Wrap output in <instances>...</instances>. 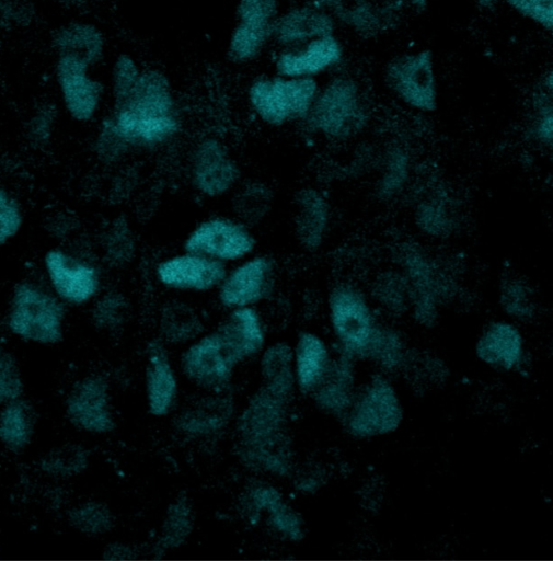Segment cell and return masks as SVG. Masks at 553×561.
<instances>
[{"label": "cell", "instance_id": "obj_47", "mask_svg": "<svg viewBox=\"0 0 553 561\" xmlns=\"http://www.w3.org/2000/svg\"><path fill=\"white\" fill-rule=\"evenodd\" d=\"M278 15L279 4L277 0H240L237 5L239 22L274 25Z\"/></svg>", "mask_w": 553, "mask_h": 561}, {"label": "cell", "instance_id": "obj_41", "mask_svg": "<svg viewBox=\"0 0 553 561\" xmlns=\"http://www.w3.org/2000/svg\"><path fill=\"white\" fill-rule=\"evenodd\" d=\"M24 222L23 209L18 198L0 185V247L14 239Z\"/></svg>", "mask_w": 553, "mask_h": 561}, {"label": "cell", "instance_id": "obj_3", "mask_svg": "<svg viewBox=\"0 0 553 561\" xmlns=\"http://www.w3.org/2000/svg\"><path fill=\"white\" fill-rule=\"evenodd\" d=\"M65 314V304L50 287L23 279L13 287L7 324L12 333L22 339L57 343L62 337Z\"/></svg>", "mask_w": 553, "mask_h": 561}, {"label": "cell", "instance_id": "obj_25", "mask_svg": "<svg viewBox=\"0 0 553 561\" xmlns=\"http://www.w3.org/2000/svg\"><path fill=\"white\" fill-rule=\"evenodd\" d=\"M311 3L360 35H376L385 20L383 10L371 0H311Z\"/></svg>", "mask_w": 553, "mask_h": 561}, {"label": "cell", "instance_id": "obj_2", "mask_svg": "<svg viewBox=\"0 0 553 561\" xmlns=\"http://www.w3.org/2000/svg\"><path fill=\"white\" fill-rule=\"evenodd\" d=\"M367 122L368 111L357 82L338 76L320 88L302 123L310 133L344 140L360 131Z\"/></svg>", "mask_w": 553, "mask_h": 561}, {"label": "cell", "instance_id": "obj_4", "mask_svg": "<svg viewBox=\"0 0 553 561\" xmlns=\"http://www.w3.org/2000/svg\"><path fill=\"white\" fill-rule=\"evenodd\" d=\"M320 90L315 78L258 77L247 89V101L261 122L281 127L303 122Z\"/></svg>", "mask_w": 553, "mask_h": 561}, {"label": "cell", "instance_id": "obj_6", "mask_svg": "<svg viewBox=\"0 0 553 561\" xmlns=\"http://www.w3.org/2000/svg\"><path fill=\"white\" fill-rule=\"evenodd\" d=\"M257 239L247 224L235 216L215 215L199 221L185 237L183 250L196 252L226 265L255 253Z\"/></svg>", "mask_w": 553, "mask_h": 561}, {"label": "cell", "instance_id": "obj_55", "mask_svg": "<svg viewBox=\"0 0 553 561\" xmlns=\"http://www.w3.org/2000/svg\"><path fill=\"white\" fill-rule=\"evenodd\" d=\"M413 5L418 10L422 11L426 8L427 0H411Z\"/></svg>", "mask_w": 553, "mask_h": 561}, {"label": "cell", "instance_id": "obj_27", "mask_svg": "<svg viewBox=\"0 0 553 561\" xmlns=\"http://www.w3.org/2000/svg\"><path fill=\"white\" fill-rule=\"evenodd\" d=\"M352 357L342 353L338 360L332 363L330 368L315 388L318 404L333 413H341L352 405L353 373Z\"/></svg>", "mask_w": 553, "mask_h": 561}, {"label": "cell", "instance_id": "obj_12", "mask_svg": "<svg viewBox=\"0 0 553 561\" xmlns=\"http://www.w3.org/2000/svg\"><path fill=\"white\" fill-rule=\"evenodd\" d=\"M402 420V408L392 386L376 376L346 417L349 433L356 437H372L394 431Z\"/></svg>", "mask_w": 553, "mask_h": 561}, {"label": "cell", "instance_id": "obj_32", "mask_svg": "<svg viewBox=\"0 0 553 561\" xmlns=\"http://www.w3.org/2000/svg\"><path fill=\"white\" fill-rule=\"evenodd\" d=\"M193 528V511L186 497H178L168 508L162 533L154 547L155 552L163 553L180 547Z\"/></svg>", "mask_w": 553, "mask_h": 561}, {"label": "cell", "instance_id": "obj_40", "mask_svg": "<svg viewBox=\"0 0 553 561\" xmlns=\"http://www.w3.org/2000/svg\"><path fill=\"white\" fill-rule=\"evenodd\" d=\"M57 116L54 103H44L28 118L25 127L27 142L35 149L45 148L51 139Z\"/></svg>", "mask_w": 553, "mask_h": 561}, {"label": "cell", "instance_id": "obj_54", "mask_svg": "<svg viewBox=\"0 0 553 561\" xmlns=\"http://www.w3.org/2000/svg\"><path fill=\"white\" fill-rule=\"evenodd\" d=\"M480 8L484 10H492L497 3V0H476Z\"/></svg>", "mask_w": 553, "mask_h": 561}, {"label": "cell", "instance_id": "obj_7", "mask_svg": "<svg viewBox=\"0 0 553 561\" xmlns=\"http://www.w3.org/2000/svg\"><path fill=\"white\" fill-rule=\"evenodd\" d=\"M43 265L50 289L64 304L85 305L103 288L101 267L93 260L64 248L47 250Z\"/></svg>", "mask_w": 553, "mask_h": 561}, {"label": "cell", "instance_id": "obj_46", "mask_svg": "<svg viewBox=\"0 0 553 561\" xmlns=\"http://www.w3.org/2000/svg\"><path fill=\"white\" fill-rule=\"evenodd\" d=\"M408 174V158L401 149H395L388 158L385 172L380 181L382 196H392L401 190Z\"/></svg>", "mask_w": 553, "mask_h": 561}, {"label": "cell", "instance_id": "obj_26", "mask_svg": "<svg viewBox=\"0 0 553 561\" xmlns=\"http://www.w3.org/2000/svg\"><path fill=\"white\" fill-rule=\"evenodd\" d=\"M232 410V402L227 398H206L184 411L178 416L176 424L182 432L188 435H210L227 425Z\"/></svg>", "mask_w": 553, "mask_h": 561}, {"label": "cell", "instance_id": "obj_38", "mask_svg": "<svg viewBox=\"0 0 553 561\" xmlns=\"http://www.w3.org/2000/svg\"><path fill=\"white\" fill-rule=\"evenodd\" d=\"M71 523L81 531L99 535L107 531L113 525L110 510L101 503H85L69 514Z\"/></svg>", "mask_w": 553, "mask_h": 561}, {"label": "cell", "instance_id": "obj_5", "mask_svg": "<svg viewBox=\"0 0 553 561\" xmlns=\"http://www.w3.org/2000/svg\"><path fill=\"white\" fill-rule=\"evenodd\" d=\"M327 310L343 353L367 357L379 323L365 293L350 283H339L329 293Z\"/></svg>", "mask_w": 553, "mask_h": 561}, {"label": "cell", "instance_id": "obj_10", "mask_svg": "<svg viewBox=\"0 0 553 561\" xmlns=\"http://www.w3.org/2000/svg\"><path fill=\"white\" fill-rule=\"evenodd\" d=\"M385 81L407 106L433 112L437 108V81L431 50L423 49L394 58L385 69Z\"/></svg>", "mask_w": 553, "mask_h": 561}, {"label": "cell", "instance_id": "obj_36", "mask_svg": "<svg viewBox=\"0 0 553 561\" xmlns=\"http://www.w3.org/2000/svg\"><path fill=\"white\" fill-rule=\"evenodd\" d=\"M367 357L380 362L388 368L396 366L403 358L400 335L393 329L378 324Z\"/></svg>", "mask_w": 553, "mask_h": 561}, {"label": "cell", "instance_id": "obj_43", "mask_svg": "<svg viewBox=\"0 0 553 561\" xmlns=\"http://www.w3.org/2000/svg\"><path fill=\"white\" fill-rule=\"evenodd\" d=\"M127 302L117 291L106 293L93 309V321L101 329H115L125 320Z\"/></svg>", "mask_w": 553, "mask_h": 561}, {"label": "cell", "instance_id": "obj_50", "mask_svg": "<svg viewBox=\"0 0 553 561\" xmlns=\"http://www.w3.org/2000/svg\"><path fill=\"white\" fill-rule=\"evenodd\" d=\"M23 389L21 377L14 359L0 350V402L19 398Z\"/></svg>", "mask_w": 553, "mask_h": 561}, {"label": "cell", "instance_id": "obj_39", "mask_svg": "<svg viewBox=\"0 0 553 561\" xmlns=\"http://www.w3.org/2000/svg\"><path fill=\"white\" fill-rule=\"evenodd\" d=\"M263 513L268 515L270 527L285 538L300 540L303 537L300 517L283 501L281 495L270 502Z\"/></svg>", "mask_w": 553, "mask_h": 561}, {"label": "cell", "instance_id": "obj_23", "mask_svg": "<svg viewBox=\"0 0 553 561\" xmlns=\"http://www.w3.org/2000/svg\"><path fill=\"white\" fill-rule=\"evenodd\" d=\"M50 45L56 55H70L92 67L103 58L105 38L92 23L70 22L53 33Z\"/></svg>", "mask_w": 553, "mask_h": 561}, {"label": "cell", "instance_id": "obj_35", "mask_svg": "<svg viewBox=\"0 0 553 561\" xmlns=\"http://www.w3.org/2000/svg\"><path fill=\"white\" fill-rule=\"evenodd\" d=\"M376 299L392 312L405 310L410 301V285L402 273L384 274L375 288Z\"/></svg>", "mask_w": 553, "mask_h": 561}, {"label": "cell", "instance_id": "obj_11", "mask_svg": "<svg viewBox=\"0 0 553 561\" xmlns=\"http://www.w3.org/2000/svg\"><path fill=\"white\" fill-rule=\"evenodd\" d=\"M228 265L206 255L185 251L161 259L154 266L157 283L177 293L205 294L216 290Z\"/></svg>", "mask_w": 553, "mask_h": 561}, {"label": "cell", "instance_id": "obj_42", "mask_svg": "<svg viewBox=\"0 0 553 561\" xmlns=\"http://www.w3.org/2000/svg\"><path fill=\"white\" fill-rule=\"evenodd\" d=\"M134 249L135 242L126 222H114L104 241V252L108 263L114 265L126 263L130 260Z\"/></svg>", "mask_w": 553, "mask_h": 561}, {"label": "cell", "instance_id": "obj_13", "mask_svg": "<svg viewBox=\"0 0 553 561\" xmlns=\"http://www.w3.org/2000/svg\"><path fill=\"white\" fill-rule=\"evenodd\" d=\"M287 398L267 387L260 389L238 419L241 450L261 448L287 437L284 434Z\"/></svg>", "mask_w": 553, "mask_h": 561}, {"label": "cell", "instance_id": "obj_24", "mask_svg": "<svg viewBox=\"0 0 553 561\" xmlns=\"http://www.w3.org/2000/svg\"><path fill=\"white\" fill-rule=\"evenodd\" d=\"M293 355L299 389L304 393L315 390L331 365L326 345L316 334L304 331L298 336Z\"/></svg>", "mask_w": 553, "mask_h": 561}, {"label": "cell", "instance_id": "obj_51", "mask_svg": "<svg viewBox=\"0 0 553 561\" xmlns=\"http://www.w3.org/2000/svg\"><path fill=\"white\" fill-rule=\"evenodd\" d=\"M418 224L427 233L439 234L449 224L448 211L436 201H430L419 207Z\"/></svg>", "mask_w": 553, "mask_h": 561}, {"label": "cell", "instance_id": "obj_37", "mask_svg": "<svg viewBox=\"0 0 553 561\" xmlns=\"http://www.w3.org/2000/svg\"><path fill=\"white\" fill-rule=\"evenodd\" d=\"M88 462L87 450L81 446H67L53 450L41 462L46 472L69 476L80 472Z\"/></svg>", "mask_w": 553, "mask_h": 561}, {"label": "cell", "instance_id": "obj_48", "mask_svg": "<svg viewBox=\"0 0 553 561\" xmlns=\"http://www.w3.org/2000/svg\"><path fill=\"white\" fill-rule=\"evenodd\" d=\"M34 16L35 8L26 0H0V30L28 26Z\"/></svg>", "mask_w": 553, "mask_h": 561}, {"label": "cell", "instance_id": "obj_44", "mask_svg": "<svg viewBox=\"0 0 553 561\" xmlns=\"http://www.w3.org/2000/svg\"><path fill=\"white\" fill-rule=\"evenodd\" d=\"M141 69L136 60L128 54H119L112 68L113 100L126 95L136 84Z\"/></svg>", "mask_w": 553, "mask_h": 561}, {"label": "cell", "instance_id": "obj_29", "mask_svg": "<svg viewBox=\"0 0 553 561\" xmlns=\"http://www.w3.org/2000/svg\"><path fill=\"white\" fill-rule=\"evenodd\" d=\"M160 331L165 340L181 343L197 336L203 331V323L191 305L170 301L161 310Z\"/></svg>", "mask_w": 553, "mask_h": 561}, {"label": "cell", "instance_id": "obj_9", "mask_svg": "<svg viewBox=\"0 0 553 561\" xmlns=\"http://www.w3.org/2000/svg\"><path fill=\"white\" fill-rule=\"evenodd\" d=\"M242 171L227 145L215 136L200 139L192 150L188 179L203 197L220 198L240 183Z\"/></svg>", "mask_w": 553, "mask_h": 561}, {"label": "cell", "instance_id": "obj_52", "mask_svg": "<svg viewBox=\"0 0 553 561\" xmlns=\"http://www.w3.org/2000/svg\"><path fill=\"white\" fill-rule=\"evenodd\" d=\"M130 549L123 545L111 546L106 551V558H127L129 557Z\"/></svg>", "mask_w": 553, "mask_h": 561}, {"label": "cell", "instance_id": "obj_45", "mask_svg": "<svg viewBox=\"0 0 553 561\" xmlns=\"http://www.w3.org/2000/svg\"><path fill=\"white\" fill-rule=\"evenodd\" d=\"M267 187L262 185L257 186H249L245 187L240 193V196L235 201V206L238 208V214L235 217L247 224L255 219L260 220L265 214L268 211L270 195L262 197L255 202V199L261 196Z\"/></svg>", "mask_w": 553, "mask_h": 561}, {"label": "cell", "instance_id": "obj_17", "mask_svg": "<svg viewBox=\"0 0 553 561\" xmlns=\"http://www.w3.org/2000/svg\"><path fill=\"white\" fill-rule=\"evenodd\" d=\"M67 413L72 423L83 430L94 433L112 431L115 424L106 380L92 376L80 381L67 400Z\"/></svg>", "mask_w": 553, "mask_h": 561}, {"label": "cell", "instance_id": "obj_30", "mask_svg": "<svg viewBox=\"0 0 553 561\" xmlns=\"http://www.w3.org/2000/svg\"><path fill=\"white\" fill-rule=\"evenodd\" d=\"M274 26L238 22L228 44L231 60L249 62L256 59L272 39Z\"/></svg>", "mask_w": 553, "mask_h": 561}, {"label": "cell", "instance_id": "obj_31", "mask_svg": "<svg viewBox=\"0 0 553 561\" xmlns=\"http://www.w3.org/2000/svg\"><path fill=\"white\" fill-rule=\"evenodd\" d=\"M32 410L23 400H12L0 415V439L12 449L23 448L32 436Z\"/></svg>", "mask_w": 553, "mask_h": 561}, {"label": "cell", "instance_id": "obj_21", "mask_svg": "<svg viewBox=\"0 0 553 561\" xmlns=\"http://www.w3.org/2000/svg\"><path fill=\"white\" fill-rule=\"evenodd\" d=\"M216 330L240 362L264 346L265 328L255 307L231 309Z\"/></svg>", "mask_w": 553, "mask_h": 561}, {"label": "cell", "instance_id": "obj_19", "mask_svg": "<svg viewBox=\"0 0 553 561\" xmlns=\"http://www.w3.org/2000/svg\"><path fill=\"white\" fill-rule=\"evenodd\" d=\"M295 236L307 251H316L323 243L330 222V205L321 191L304 187L296 196Z\"/></svg>", "mask_w": 553, "mask_h": 561}, {"label": "cell", "instance_id": "obj_22", "mask_svg": "<svg viewBox=\"0 0 553 561\" xmlns=\"http://www.w3.org/2000/svg\"><path fill=\"white\" fill-rule=\"evenodd\" d=\"M522 336L510 322L494 321L484 330L476 343V354L485 363L511 369L522 357Z\"/></svg>", "mask_w": 553, "mask_h": 561}, {"label": "cell", "instance_id": "obj_15", "mask_svg": "<svg viewBox=\"0 0 553 561\" xmlns=\"http://www.w3.org/2000/svg\"><path fill=\"white\" fill-rule=\"evenodd\" d=\"M239 358L217 330L201 336L183 355L185 375L196 383L212 389L226 386Z\"/></svg>", "mask_w": 553, "mask_h": 561}, {"label": "cell", "instance_id": "obj_33", "mask_svg": "<svg viewBox=\"0 0 553 561\" xmlns=\"http://www.w3.org/2000/svg\"><path fill=\"white\" fill-rule=\"evenodd\" d=\"M552 73L549 72L533 98L534 116L530 124V136L540 145H552Z\"/></svg>", "mask_w": 553, "mask_h": 561}, {"label": "cell", "instance_id": "obj_8", "mask_svg": "<svg viewBox=\"0 0 553 561\" xmlns=\"http://www.w3.org/2000/svg\"><path fill=\"white\" fill-rule=\"evenodd\" d=\"M276 288L275 260L253 253L232 264L216 289L220 306L226 309L255 307L269 299Z\"/></svg>", "mask_w": 553, "mask_h": 561}, {"label": "cell", "instance_id": "obj_16", "mask_svg": "<svg viewBox=\"0 0 553 561\" xmlns=\"http://www.w3.org/2000/svg\"><path fill=\"white\" fill-rule=\"evenodd\" d=\"M343 57V47L335 35L318 37L304 44L283 48L274 65L277 75L291 78H315L336 66Z\"/></svg>", "mask_w": 553, "mask_h": 561}, {"label": "cell", "instance_id": "obj_18", "mask_svg": "<svg viewBox=\"0 0 553 561\" xmlns=\"http://www.w3.org/2000/svg\"><path fill=\"white\" fill-rule=\"evenodd\" d=\"M335 20L310 3L290 8L277 16L273 36L281 48L295 47L318 37L334 35Z\"/></svg>", "mask_w": 553, "mask_h": 561}, {"label": "cell", "instance_id": "obj_34", "mask_svg": "<svg viewBox=\"0 0 553 561\" xmlns=\"http://www.w3.org/2000/svg\"><path fill=\"white\" fill-rule=\"evenodd\" d=\"M499 301L504 310L518 319H527L534 312L531 287L516 278H508L499 288Z\"/></svg>", "mask_w": 553, "mask_h": 561}, {"label": "cell", "instance_id": "obj_53", "mask_svg": "<svg viewBox=\"0 0 553 561\" xmlns=\"http://www.w3.org/2000/svg\"><path fill=\"white\" fill-rule=\"evenodd\" d=\"M59 4L66 8L80 7L88 3L91 0H57Z\"/></svg>", "mask_w": 553, "mask_h": 561}, {"label": "cell", "instance_id": "obj_28", "mask_svg": "<svg viewBox=\"0 0 553 561\" xmlns=\"http://www.w3.org/2000/svg\"><path fill=\"white\" fill-rule=\"evenodd\" d=\"M265 387L288 399L295 386L293 352L284 342H278L263 353L261 360Z\"/></svg>", "mask_w": 553, "mask_h": 561}, {"label": "cell", "instance_id": "obj_20", "mask_svg": "<svg viewBox=\"0 0 553 561\" xmlns=\"http://www.w3.org/2000/svg\"><path fill=\"white\" fill-rule=\"evenodd\" d=\"M147 353L146 391L149 412L155 416H163L169 413L176 399V378L160 341H151Z\"/></svg>", "mask_w": 553, "mask_h": 561}, {"label": "cell", "instance_id": "obj_1", "mask_svg": "<svg viewBox=\"0 0 553 561\" xmlns=\"http://www.w3.org/2000/svg\"><path fill=\"white\" fill-rule=\"evenodd\" d=\"M130 151H154L176 139L183 118L169 78L158 69L141 70L134 88L113 100L104 117Z\"/></svg>", "mask_w": 553, "mask_h": 561}, {"label": "cell", "instance_id": "obj_14", "mask_svg": "<svg viewBox=\"0 0 553 561\" xmlns=\"http://www.w3.org/2000/svg\"><path fill=\"white\" fill-rule=\"evenodd\" d=\"M90 66L70 55H57L56 79L67 113L77 122L92 121L101 106L103 84L89 75Z\"/></svg>", "mask_w": 553, "mask_h": 561}, {"label": "cell", "instance_id": "obj_49", "mask_svg": "<svg viewBox=\"0 0 553 561\" xmlns=\"http://www.w3.org/2000/svg\"><path fill=\"white\" fill-rule=\"evenodd\" d=\"M516 12L546 31L553 30V0H505Z\"/></svg>", "mask_w": 553, "mask_h": 561}]
</instances>
